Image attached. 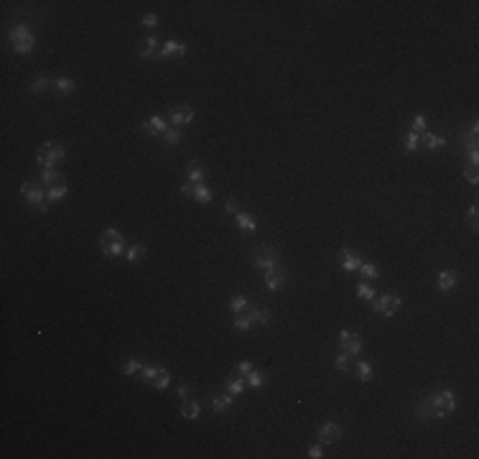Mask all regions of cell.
Wrapping results in <instances>:
<instances>
[{
  "mask_svg": "<svg viewBox=\"0 0 479 459\" xmlns=\"http://www.w3.org/2000/svg\"><path fill=\"white\" fill-rule=\"evenodd\" d=\"M100 250L107 255V258H118L125 253V240H122V232L107 227L102 235H100Z\"/></svg>",
  "mask_w": 479,
  "mask_h": 459,
  "instance_id": "obj_1",
  "label": "cell"
},
{
  "mask_svg": "<svg viewBox=\"0 0 479 459\" xmlns=\"http://www.w3.org/2000/svg\"><path fill=\"white\" fill-rule=\"evenodd\" d=\"M64 161V146L61 143H54V141H46L41 148H38V156H36V163L41 168H54L56 163Z\"/></svg>",
  "mask_w": 479,
  "mask_h": 459,
  "instance_id": "obj_2",
  "label": "cell"
},
{
  "mask_svg": "<svg viewBox=\"0 0 479 459\" xmlns=\"http://www.w3.org/2000/svg\"><path fill=\"white\" fill-rule=\"evenodd\" d=\"M428 403H431V411H433V416H449V413H454L456 408V398H454V393L451 390H439V393H433V396H428Z\"/></svg>",
  "mask_w": 479,
  "mask_h": 459,
  "instance_id": "obj_3",
  "label": "cell"
},
{
  "mask_svg": "<svg viewBox=\"0 0 479 459\" xmlns=\"http://www.w3.org/2000/svg\"><path fill=\"white\" fill-rule=\"evenodd\" d=\"M10 41H13L15 54H28V51L33 49V43H36V36L28 31V26L18 23V26L10 31Z\"/></svg>",
  "mask_w": 479,
  "mask_h": 459,
  "instance_id": "obj_4",
  "label": "cell"
},
{
  "mask_svg": "<svg viewBox=\"0 0 479 459\" xmlns=\"http://www.w3.org/2000/svg\"><path fill=\"white\" fill-rule=\"evenodd\" d=\"M252 263H255L260 271H270L273 266H280V258H278V253H275L270 245H263V248H255Z\"/></svg>",
  "mask_w": 479,
  "mask_h": 459,
  "instance_id": "obj_5",
  "label": "cell"
},
{
  "mask_svg": "<svg viewBox=\"0 0 479 459\" xmlns=\"http://www.w3.org/2000/svg\"><path fill=\"white\" fill-rule=\"evenodd\" d=\"M20 194H23L33 207H38V212H49V202H46V196H43L41 186H36V184L26 181L23 186H20Z\"/></svg>",
  "mask_w": 479,
  "mask_h": 459,
  "instance_id": "obj_6",
  "label": "cell"
},
{
  "mask_svg": "<svg viewBox=\"0 0 479 459\" xmlns=\"http://www.w3.org/2000/svg\"><path fill=\"white\" fill-rule=\"evenodd\" d=\"M400 304H403L400 296H395V294H385L382 299H375V311H377L380 316H393V314L400 309Z\"/></svg>",
  "mask_w": 479,
  "mask_h": 459,
  "instance_id": "obj_7",
  "label": "cell"
},
{
  "mask_svg": "<svg viewBox=\"0 0 479 459\" xmlns=\"http://www.w3.org/2000/svg\"><path fill=\"white\" fill-rule=\"evenodd\" d=\"M168 120L173 128H179V125H189L194 120V110L189 105H176V107H171L168 110Z\"/></svg>",
  "mask_w": 479,
  "mask_h": 459,
  "instance_id": "obj_8",
  "label": "cell"
},
{
  "mask_svg": "<svg viewBox=\"0 0 479 459\" xmlns=\"http://www.w3.org/2000/svg\"><path fill=\"white\" fill-rule=\"evenodd\" d=\"M339 347H342V352H347V355H357V352H362V339L357 334L344 329L339 334Z\"/></svg>",
  "mask_w": 479,
  "mask_h": 459,
  "instance_id": "obj_9",
  "label": "cell"
},
{
  "mask_svg": "<svg viewBox=\"0 0 479 459\" xmlns=\"http://www.w3.org/2000/svg\"><path fill=\"white\" fill-rule=\"evenodd\" d=\"M339 436H342V426H339V424H334V421L321 424V429H319V442H324V444H334Z\"/></svg>",
  "mask_w": 479,
  "mask_h": 459,
  "instance_id": "obj_10",
  "label": "cell"
},
{
  "mask_svg": "<svg viewBox=\"0 0 479 459\" xmlns=\"http://www.w3.org/2000/svg\"><path fill=\"white\" fill-rule=\"evenodd\" d=\"M283 283H286V273H283V268L280 266H273L270 271H265V286L268 289H280Z\"/></svg>",
  "mask_w": 479,
  "mask_h": 459,
  "instance_id": "obj_11",
  "label": "cell"
},
{
  "mask_svg": "<svg viewBox=\"0 0 479 459\" xmlns=\"http://www.w3.org/2000/svg\"><path fill=\"white\" fill-rule=\"evenodd\" d=\"M359 263H362V258H359L355 250H350V248H344V250H342V271L352 273V271H357V268H359Z\"/></svg>",
  "mask_w": 479,
  "mask_h": 459,
  "instance_id": "obj_12",
  "label": "cell"
},
{
  "mask_svg": "<svg viewBox=\"0 0 479 459\" xmlns=\"http://www.w3.org/2000/svg\"><path fill=\"white\" fill-rule=\"evenodd\" d=\"M161 43H158V38L156 36H148V38H143L140 41V49H138V54L143 56V59H150V56H156V54H161Z\"/></svg>",
  "mask_w": 479,
  "mask_h": 459,
  "instance_id": "obj_13",
  "label": "cell"
},
{
  "mask_svg": "<svg viewBox=\"0 0 479 459\" xmlns=\"http://www.w3.org/2000/svg\"><path fill=\"white\" fill-rule=\"evenodd\" d=\"M143 128H145V133H148V136H163L166 130H168V125H166V120H163L161 115H153V118H148Z\"/></svg>",
  "mask_w": 479,
  "mask_h": 459,
  "instance_id": "obj_14",
  "label": "cell"
},
{
  "mask_svg": "<svg viewBox=\"0 0 479 459\" xmlns=\"http://www.w3.org/2000/svg\"><path fill=\"white\" fill-rule=\"evenodd\" d=\"M179 413H181L184 419L194 421V419H199V413H202V406H199V401H189V398H184V403H181Z\"/></svg>",
  "mask_w": 479,
  "mask_h": 459,
  "instance_id": "obj_15",
  "label": "cell"
},
{
  "mask_svg": "<svg viewBox=\"0 0 479 459\" xmlns=\"http://www.w3.org/2000/svg\"><path fill=\"white\" fill-rule=\"evenodd\" d=\"M184 54H186L184 43H179V41H166L163 46H161V54H158V56L168 59V56H184Z\"/></svg>",
  "mask_w": 479,
  "mask_h": 459,
  "instance_id": "obj_16",
  "label": "cell"
},
{
  "mask_svg": "<svg viewBox=\"0 0 479 459\" xmlns=\"http://www.w3.org/2000/svg\"><path fill=\"white\" fill-rule=\"evenodd\" d=\"M245 314H247V319L252 324H268V319H270V311L265 309V306H252V309H247Z\"/></svg>",
  "mask_w": 479,
  "mask_h": 459,
  "instance_id": "obj_17",
  "label": "cell"
},
{
  "mask_svg": "<svg viewBox=\"0 0 479 459\" xmlns=\"http://www.w3.org/2000/svg\"><path fill=\"white\" fill-rule=\"evenodd\" d=\"M352 370H355L357 380H362V383L372 380V365H369V362H364V360H357V362L352 365Z\"/></svg>",
  "mask_w": 479,
  "mask_h": 459,
  "instance_id": "obj_18",
  "label": "cell"
},
{
  "mask_svg": "<svg viewBox=\"0 0 479 459\" xmlns=\"http://www.w3.org/2000/svg\"><path fill=\"white\" fill-rule=\"evenodd\" d=\"M186 176H189V184H202V179H204V166H202L199 161H191V163L186 166Z\"/></svg>",
  "mask_w": 479,
  "mask_h": 459,
  "instance_id": "obj_19",
  "label": "cell"
},
{
  "mask_svg": "<svg viewBox=\"0 0 479 459\" xmlns=\"http://www.w3.org/2000/svg\"><path fill=\"white\" fill-rule=\"evenodd\" d=\"M454 286H456V271H451V268L441 271L439 273V289L441 291H451Z\"/></svg>",
  "mask_w": 479,
  "mask_h": 459,
  "instance_id": "obj_20",
  "label": "cell"
},
{
  "mask_svg": "<svg viewBox=\"0 0 479 459\" xmlns=\"http://www.w3.org/2000/svg\"><path fill=\"white\" fill-rule=\"evenodd\" d=\"M235 220H237V227H240V230H245V232H255V230H257V222L252 220L250 214H245V212H237V214H235Z\"/></svg>",
  "mask_w": 479,
  "mask_h": 459,
  "instance_id": "obj_21",
  "label": "cell"
},
{
  "mask_svg": "<svg viewBox=\"0 0 479 459\" xmlns=\"http://www.w3.org/2000/svg\"><path fill=\"white\" fill-rule=\"evenodd\" d=\"M168 383H171L168 370H166V367H156V375H153V380H150V385L158 388V390H163V388H168Z\"/></svg>",
  "mask_w": 479,
  "mask_h": 459,
  "instance_id": "obj_22",
  "label": "cell"
},
{
  "mask_svg": "<svg viewBox=\"0 0 479 459\" xmlns=\"http://www.w3.org/2000/svg\"><path fill=\"white\" fill-rule=\"evenodd\" d=\"M54 87H56V92H59V95H69V92H74V90H77V82H74V79H69V77H59V79L54 82Z\"/></svg>",
  "mask_w": 479,
  "mask_h": 459,
  "instance_id": "obj_23",
  "label": "cell"
},
{
  "mask_svg": "<svg viewBox=\"0 0 479 459\" xmlns=\"http://www.w3.org/2000/svg\"><path fill=\"white\" fill-rule=\"evenodd\" d=\"M232 398H235V396H230V393H222V396H214V398H212V408H214L217 413H222V411H227V408L232 406Z\"/></svg>",
  "mask_w": 479,
  "mask_h": 459,
  "instance_id": "obj_24",
  "label": "cell"
},
{
  "mask_svg": "<svg viewBox=\"0 0 479 459\" xmlns=\"http://www.w3.org/2000/svg\"><path fill=\"white\" fill-rule=\"evenodd\" d=\"M61 181V176H59V173H56V168H41V184L43 186H56Z\"/></svg>",
  "mask_w": 479,
  "mask_h": 459,
  "instance_id": "obj_25",
  "label": "cell"
},
{
  "mask_svg": "<svg viewBox=\"0 0 479 459\" xmlns=\"http://www.w3.org/2000/svg\"><path fill=\"white\" fill-rule=\"evenodd\" d=\"M242 390H245V380H242V375H240V378H230V380L225 383V393H230V396H240Z\"/></svg>",
  "mask_w": 479,
  "mask_h": 459,
  "instance_id": "obj_26",
  "label": "cell"
},
{
  "mask_svg": "<svg viewBox=\"0 0 479 459\" xmlns=\"http://www.w3.org/2000/svg\"><path fill=\"white\" fill-rule=\"evenodd\" d=\"M477 133H479V130H477V123H472V125L464 130V133H462V141L467 143V148H469V151H474V148H477Z\"/></svg>",
  "mask_w": 479,
  "mask_h": 459,
  "instance_id": "obj_27",
  "label": "cell"
},
{
  "mask_svg": "<svg viewBox=\"0 0 479 459\" xmlns=\"http://www.w3.org/2000/svg\"><path fill=\"white\" fill-rule=\"evenodd\" d=\"M194 199H197V202H202V204H209L212 202V191L204 186V184H194Z\"/></svg>",
  "mask_w": 479,
  "mask_h": 459,
  "instance_id": "obj_28",
  "label": "cell"
},
{
  "mask_svg": "<svg viewBox=\"0 0 479 459\" xmlns=\"http://www.w3.org/2000/svg\"><path fill=\"white\" fill-rule=\"evenodd\" d=\"M67 196V184L64 181H59L56 186H51L49 189V194H46V202H59V199H64Z\"/></svg>",
  "mask_w": 479,
  "mask_h": 459,
  "instance_id": "obj_29",
  "label": "cell"
},
{
  "mask_svg": "<svg viewBox=\"0 0 479 459\" xmlns=\"http://www.w3.org/2000/svg\"><path fill=\"white\" fill-rule=\"evenodd\" d=\"M230 309H232L235 314H245V311L250 309V304H247L245 296H232V299H230Z\"/></svg>",
  "mask_w": 479,
  "mask_h": 459,
  "instance_id": "obj_30",
  "label": "cell"
},
{
  "mask_svg": "<svg viewBox=\"0 0 479 459\" xmlns=\"http://www.w3.org/2000/svg\"><path fill=\"white\" fill-rule=\"evenodd\" d=\"M416 419H421V421H428V419H433V411H431V403H428V398H423V401L416 406Z\"/></svg>",
  "mask_w": 479,
  "mask_h": 459,
  "instance_id": "obj_31",
  "label": "cell"
},
{
  "mask_svg": "<svg viewBox=\"0 0 479 459\" xmlns=\"http://www.w3.org/2000/svg\"><path fill=\"white\" fill-rule=\"evenodd\" d=\"M245 378H247L250 388H263L265 385V373H263V370H252V373H247Z\"/></svg>",
  "mask_w": 479,
  "mask_h": 459,
  "instance_id": "obj_32",
  "label": "cell"
},
{
  "mask_svg": "<svg viewBox=\"0 0 479 459\" xmlns=\"http://www.w3.org/2000/svg\"><path fill=\"white\" fill-rule=\"evenodd\" d=\"M418 146H421V138H418V133H410L405 136V143H403V151L405 153H413V151H418Z\"/></svg>",
  "mask_w": 479,
  "mask_h": 459,
  "instance_id": "obj_33",
  "label": "cell"
},
{
  "mask_svg": "<svg viewBox=\"0 0 479 459\" xmlns=\"http://www.w3.org/2000/svg\"><path fill=\"white\" fill-rule=\"evenodd\" d=\"M140 367H143V362H138L135 357H130V360L122 362V375H135V373H140Z\"/></svg>",
  "mask_w": 479,
  "mask_h": 459,
  "instance_id": "obj_34",
  "label": "cell"
},
{
  "mask_svg": "<svg viewBox=\"0 0 479 459\" xmlns=\"http://www.w3.org/2000/svg\"><path fill=\"white\" fill-rule=\"evenodd\" d=\"M163 141H166V146H176V143H181V130H179V128H168L166 133H163Z\"/></svg>",
  "mask_w": 479,
  "mask_h": 459,
  "instance_id": "obj_35",
  "label": "cell"
},
{
  "mask_svg": "<svg viewBox=\"0 0 479 459\" xmlns=\"http://www.w3.org/2000/svg\"><path fill=\"white\" fill-rule=\"evenodd\" d=\"M446 141L441 138V136H433V133H426V148L428 151H439L441 146H444Z\"/></svg>",
  "mask_w": 479,
  "mask_h": 459,
  "instance_id": "obj_36",
  "label": "cell"
},
{
  "mask_svg": "<svg viewBox=\"0 0 479 459\" xmlns=\"http://www.w3.org/2000/svg\"><path fill=\"white\" fill-rule=\"evenodd\" d=\"M357 271L362 273V278H380V271H377L372 263H359Z\"/></svg>",
  "mask_w": 479,
  "mask_h": 459,
  "instance_id": "obj_37",
  "label": "cell"
},
{
  "mask_svg": "<svg viewBox=\"0 0 479 459\" xmlns=\"http://www.w3.org/2000/svg\"><path fill=\"white\" fill-rule=\"evenodd\" d=\"M232 324H235V329H240V332H247L250 326H252V321L247 319V314H237Z\"/></svg>",
  "mask_w": 479,
  "mask_h": 459,
  "instance_id": "obj_38",
  "label": "cell"
},
{
  "mask_svg": "<svg viewBox=\"0 0 479 459\" xmlns=\"http://www.w3.org/2000/svg\"><path fill=\"white\" fill-rule=\"evenodd\" d=\"M143 253H145V248H143V245H133V248H127V250H125V258L130 260V263H135V260H140V258H143Z\"/></svg>",
  "mask_w": 479,
  "mask_h": 459,
  "instance_id": "obj_39",
  "label": "cell"
},
{
  "mask_svg": "<svg viewBox=\"0 0 479 459\" xmlns=\"http://www.w3.org/2000/svg\"><path fill=\"white\" fill-rule=\"evenodd\" d=\"M334 365H337V370H342V373H350V370H352V362H350V355H347V352H342Z\"/></svg>",
  "mask_w": 479,
  "mask_h": 459,
  "instance_id": "obj_40",
  "label": "cell"
},
{
  "mask_svg": "<svg viewBox=\"0 0 479 459\" xmlns=\"http://www.w3.org/2000/svg\"><path fill=\"white\" fill-rule=\"evenodd\" d=\"M357 296H359V299H367V301H372V299H375V289L367 286V283H359V286H357Z\"/></svg>",
  "mask_w": 479,
  "mask_h": 459,
  "instance_id": "obj_41",
  "label": "cell"
},
{
  "mask_svg": "<svg viewBox=\"0 0 479 459\" xmlns=\"http://www.w3.org/2000/svg\"><path fill=\"white\" fill-rule=\"evenodd\" d=\"M426 125H428V123H426V118H423V115H416V118H413V125H410V130H413V133H418V136H421V133H426Z\"/></svg>",
  "mask_w": 479,
  "mask_h": 459,
  "instance_id": "obj_42",
  "label": "cell"
},
{
  "mask_svg": "<svg viewBox=\"0 0 479 459\" xmlns=\"http://www.w3.org/2000/svg\"><path fill=\"white\" fill-rule=\"evenodd\" d=\"M138 375H140V378H143V380L150 385V380H153V375H156V365H143Z\"/></svg>",
  "mask_w": 479,
  "mask_h": 459,
  "instance_id": "obj_43",
  "label": "cell"
},
{
  "mask_svg": "<svg viewBox=\"0 0 479 459\" xmlns=\"http://www.w3.org/2000/svg\"><path fill=\"white\" fill-rule=\"evenodd\" d=\"M477 217H479V212H477V204H472V209H469V214H467V222H469V227H472V230H477V227H479Z\"/></svg>",
  "mask_w": 479,
  "mask_h": 459,
  "instance_id": "obj_44",
  "label": "cell"
},
{
  "mask_svg": "<svg viewBox=\"0 0 479 459\" xmlns=\"http://www.w3.org/2000/svg\"><path fill=\"white\" fill-rule=\"evenodd\" d=\"M252 370H255V365H252V362H247V360H242V362H237V373H240V375H242V378H245L247 373H252Z\"/></svg>",
  "mask_w": 479,
  "mask_h": 459,
  "instance_id": "obj_45",
  "label": "cell"
},
{
  "mask_svg": "<svg viewBox=\"0 0 479 459\" xmlns=\"http://www.w3.org/2000/svg\"><path fill=\"white\" fill-rule=\"evenodd\" d=\"M49 84H51L49 79H43V77H41V79H33V84H31V90H33V92H43V90H46V87H49Z\"/></svg>",
  "mask_w": 479,
  "mask_h": 459,
  "instance_id": "obj_46",
  "label": "cell"
},
{
  "mask_svg": "<svg viewBox=\"0 0 479 459\" xmlns=\"http://www.w3.org/2000/svg\"><path fill=\"white\" fill-rule=\"evenodd\" d=\"M156 23H158V15H156V13H145V15H143V26H145V28H153Z\"/></svg>",
  "mask_w": 479,
  "mask_h": 459,
  "instance_id": "obj_47",
  "label": "cell"
},
{
  "mask_svg": "<svg viewBox=\"0 0 479 459\" xmlns=\"http://www.w3.org/2000/svg\"><path fill=\"white\" fill-rule=\"evenodd\" d=\"M309 457H311V459H321V457H324V452H321V447H319V444H314V447L309 449Z\"/></svg>",
  "mask_w": 479,
  "mask_h": 459,
  "instance_id": "obj_48",
  "label": "cell"
},
{
  "mask_svg": "<svg viewBox=\"0 0 479 459\" xmlns=\"http://www.w3.org/2000/svg\"><path fill=\"white\" fill-rule=\"evenodd\" d=\"M469 163L477 168V163H479V153H477V148H474V151H469Z\"/></svg>",
  "mask_w": 479,
  "mask_h": 459,
  "instance_id": "obj_49",
  "label": "cell"
},
{
  "mask_svg": "<svg viewBox=\"0 0 479 459\" xmlns=\"http://www.w3.org/2000/svg\"><path fill=\"white\" fill-rule=\"evenodd\" d=\"M467 179H469L472 184H477V181H479V176H477V171H474V166H472V168H467Z\"/></svg>",
  "mask_w": 479,
  "mask_h": 459,
  "instance_id": "obj_50",
  "label": "cell"
},
{
  "mask_svg": "<svg viewBox=\"0 0 479 459\" xmlns=\"http://www.w3.org/2000/svg\"><path fill=\"white\" fill-rule=\"evenodd\" d=\"M189 393H191V388H189V385H181V388H179V398H189Z\"/></svg>",
  "mask_w": 479,
  "mask_h": 459,
  "instance_id": "obj_51",
  "label": "cell"
},
{
  "mask_svg": "<svg viewBox=\"0 0 479 459\" xmlns=\"http://www.w3.org/2000/svg\"><path fill=\"white\" fill-rule=\"evenodd\" d=\"M225 209H227V212H230V214H237V204H235V202H232V199H230V202H227V204H225Z\"/></svg>",
  "mask_w": 479,
  "mask_h": 459,
  "instance_id": "obj_52",
  "label": "cell"
},
{
  "mask_svg": "<svg viewBox=\"0 0 479 459\" xmlns=\"http://www.w3.org/2000/svg\"><path fill=\"white\" fill-rule=\"evenodd\" d=\"M181 194H186V196L194 194V184H184V186H181Z\"/></svg>",
  "mask_w": 479,
  "mask_h": 459,
  "instance_id": "obj_53",
  "label": "cell"
}]
</instances>
